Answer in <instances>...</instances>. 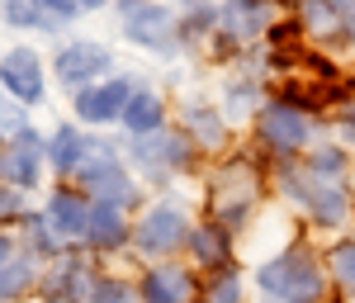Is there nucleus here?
I'll use <instances>...</instances> for the list:
<instances>
[{
    "mask_svg": "<svg viewBox=\"0 0 355 303\" xmlns=\"http://www.w3.org/2000/svg\"><path fill=\"white\" fill-rule=\"evenodd\" d=\"M76 5H81V10H105L110 0H76Z\"/></svg>",
    "mask_w": 355,
    "mask_h": 303,
    "instance_id": "36",
    "label": "nucleus"
},
{
    "mask_svg": "<svg viewBox=\"0 0 355 303\" xmlns=\"http://www.w3.org/2000/svg\"><path fill=\"white\" fill-rule=\"evenodd\" d=\"M251 133H256V147L270 152L275 162H279V157H294V152L308 147V138H313V114L303 110V105H294L289 95H279V100H266L261 105V114L251 119Z\"/></svg>",
    "mask_w": 355,
    "mask_h": 303,
    "instance_id": "3",
    "label": "nucleus"
},
{
    "mask_svg": "<svg viewBox=\"0 0 355 303\" xmlns=\"http://www.w3.org/2000/svg\"><path fill=\"white\" fill-rule=\"evenodd\" d=\"M327 275H331V284H336L346 299H355V237L331 242V251H327Z\"/></svg>",
    "mask_w": 355,
    "mask_h": 303,
    "instance_id": "28",
    "label": "nucleus"
},
{
    "mask_svg": "<svg viewBox=\"0 0 355 303\" xmlns=\"http://www.w3.org/2000/svg\"><path fill=\"white\" fill-rule=\"evenodd\" d=\"M33 5H38V10H48V15H53V19H62V24L81 15V5H76V0H33Z\"/></svg>",
    "mask_w": 355,
    "mask_h": 303,
    "instance_id": "32",
    "label": "nucleus"
},
{
    "mask_svg": "<svg viewBox=\"0 0 355 303\" xmlns=\"http://www.w3.org/2000/svg\"><path fill=\"white\" fill-rule=\"evenodd\" d=\"M110 67H114V53L105 48V43H95V38H71V43H62L57 57H53V71H57V81L67 85V90L95 85Z\"/></svg>",
    "mask_w": 355,
    "mask_h": 303,
    "instance_id": "9",
    "label": "nucleus"
},
{
    "mask_svg": "<svg viewBox=\"0 0 355 303\" xmlns=\"http://www.w3.org/2000/svg\"><path fill=\"white\" fill-rule=\"evenodd\" d=\"M119 123L128 128V138H152V133H162V128H166V100H162V90L137 85Z\"/></svg>",
    "mask_w": 355,
    "mask_h": 303,
    "instance_id": "21",
    "label": "nucleus"
},
{
    "mask_svg": "<svg viewBox=\"0 0 355 303\" xmlns=\"http://www.w3.org/2000/svg\"><path fill=\"white\" fill-rule=\"evenodd\" d=\"M43 218L53 223V232L67 242V247H76L85 242V232H90V199L81 190H53L48 194V209H43Z\"/></svg>",
    "mask_w": 355,
    "mask_h": 303,
    "instance_id": "15",
    "label": "nucleus"
},
{
    "mask_svg": "<svg viewBox=\"0 0 355 303\" xmlns=\"http://www.w3.org/2000/svg\"><path fill=\"white\" fill-rule=\"evenodd\" d=\"M43 166H48V142L33 133V123H24L0 147V180L15 185V190H33L43 180Z\"/></svg>",
    "mask_w": 355,
    "mask_h": 303,
    "instance_id": "10",
    "label": "nucleus"
},
{
    "mask_svg": "<svg viewBox=\"0 0 355 303\" xmlns=\"http://www.w3.org/2000/svg\"><path fill=\"white\" fill-rule=\"evenodd\" d=\"M303 214L313 227H322V232H336V227H346L355 214V194L346 185H331V180H318L313 194H308V204H303Z\"/></svg>",
    "mask_w": 355,
    "mask_h": 303,
    "instance_id": "17",
    "label": "nucleus"
},
{
    "mask_svg": "<svg viewBox=\"0 0 355 303\" xmlns=\"http://www.w3.org/2000/svg\"><path fill=\"white\" fill-rule=\"evenodd\" d=\"M190 232H194V223L185 214V204L162 199V204L142 209V218L133 223V247H137V256L166 261V256H175L180 247H190Z\"/></svg>",
    "mask_w": 355,
    "mask_h": 303,
    "instance_id": "4",
    "label": "nucleus"
},
{
    "mask_svg": "<svg viewBox=\"0 0 355 303\" xmlns=\"http://www.w3.org/2000/svg\"><path fill=\"white\" fill-rule=\"evenodd\" d=\"M185 10H199V5H218V0H180Z\"/></svg>",
    "mask_w": 355,
    "mask_h": 303,
    "instance_id": "37",
    "label": "nucleus"
},
{
    "mask_svg": "<svg viewBox=\"0 0 355 303\" xmlns=\"http://www.w3.org/2000/svg\"><path fill=\"white\" fill-rule=\"evenodd\" d=\"M133 242V223L123 204L110 199H90V232H85V247L90 251H119Z\"/></svg>",
    "mask_w": 355,
    "mask_h": 303,
    "instance_id": "16",
    "label": "nucleus"
},
{
    "mask_svg": "<svg viewBox=\"0 0 355 303\" xmlns=\"http://www.w3.org/2000/svg\"><path fill=\"white\" fill-rule=\"evenodd\" d=\"M341 38L355 48V0H346V5H341Z\"/></svg>",
    "mask_w": 355,
    "mask_h": 303,
    "instance_id": "33",
    "label": "nucleus"
},
{
    "mask_svg": "<svg viewBox=\"0 0 355 303\" xmlns=\"http://www.w3.org/2000/svg\"><path fill=\"white\" fill-rule=\"evenodd\" d=\"M0 90L10 100H19V105H43L48 76H43V57L33 53L28 43H19V48H10L0 57Z\"/></svg>",
    "mask_w": 355,
    "mask_h": 303,
    "instance_id": "11",
    "label": "nucleus"
},
{
    "mask_svg": "<svg viewBox=\"0 0 355 303\" xmlns=\"http://www.w3.org/2000/svg\"><path fill=\"white\" fill-rule=\"evenodd\" d=\"M194 157H199V147H194L185 133H152V138H133V171L142 180H152V185H162L171 175H180V171H190Z\"/></svg>",
    "mask_w": 355,
    "mask_h": 303,
    "instance_id": "7",
    "label": "nucleus"
},
{
    "mask_svg": "<svg viewBox=\"0 0 355 303\" xmlns=\"http://www.w3.org/2000/svg\"><path fill=\"white\" fill-rule=\"evenodd\" d=\"M90 284H95L90 261L76 256V251H62L53 266L43 270L38 294H43V303H85V299H90Z\"/></svg>",
    "mask_w": 355,
    "mask_h": 303,
    "instance_id": "12",
    "label": "nucleus"
},
{
    "mask_svg": "<svg viewBox=\"0 0 355 303\" xmlns=\"http://www.w3.org/2000/svg\"><path fill=\"white\" fill-rule=\"evenodd\" d=\"M232 227H223V223H194V232H190V261L194 266H204V270H218V266H232Z\"/></svg>",
    "mask_w": 355,
    "mask_h": 303,
    "instance_id": "19",
    "label": "nucleus"
},
{
    "mask_svg": "<svg viewBox=\"0 0 355 303\" xmlns=\"http://www.w3.org/2000/svg\"><path fill=\"white\" fill-rule=\"evenodd\" d=\"M76 180H81V194H95V199H110V204H123V209H133L142 204V190H137V175L123 166V157L114 152L110 142H95V152L81 162L76 171Z\"/></svg>",
    "mask_w": 355,
    "mask_h": 303,
    "instance_id": "6",
    "label": "nucleus"
},
{
    "mask_svg": "<svg viewBox=\"0 0 355 303\" xmlns=\"http://www.w3.org/2000/svg\"><path fill=\"white\" fill-rule=\"evenodd\" d=\"M180 133L199 147V152H223L227 147V123H223V110L218 105H185L180 110Z\"/></svg>",
    "mask_w": 355,
    "mask_h": 303,
    "instance_id": "18",
    "label": "nucleus"
},
{
    "mask_svg": "<svg viewBox=\"0 0 355 303\" xmlns=\"http://www.w3.org/2000/svg\"><path fill=\"white\" fill-rule=\"evenodd\" d=\"M15 251H19V242H15V237H5V232H0V266H5V261H10V256H15Z\"/></svg>",
    "mask_w": 355,
    "mask_h": 303,
    "instance_id": "35",
    "label": "nucleus"
},
{
    "mask_svg": "<svg viewBox=\"0 0 355 303\" xmlns=\"http://www.w3.org/2000/svg\"><path fill=\"white\" fill-rule=\"evenodd\" d=\"M204 299L209 303H246V275L237 270V261L209 270V279H204Z\"/></svg>",
    "mask_w": 355,
    "mask_h": 303,
    "instance_id": "26",
    "label": "nucleus"
},
{
    "mask_svg": "<svg viewBox=\"0 0 355 303\" xmlns=\"http://www.w3.org/2000/svg\"><path fill=\"white\" fill-rule=\"evenodd\" d=\"M24 218V190L0 180V223H19Z\"/></svg>",
    "mask_w": 355,
    "mask_h": 303,
    "instance_id": "31",
    "label": "nucleus"
},
{
    "mask_svg": "<svg viewBox=\"0 0 355 303\" xmlns=\"http://www.w3.org/2000/svg\"><path fill=\"white\" fill-rule=\"evenodd\" d=\"M256 289L266 303H327V261L308 242L289 247L256 266Z\"/></svg>",
    "mask_w": 355,
    "mask_h": 303,
    "instance_id": "1",
    "label": "nucleus"
},
{
    "mask_svg": "<svg viewBox=\"0 0 355 303\" xmlns=\"http://www.w3.org/2000/svg\"><path fill=\"white\" fill-rule=\"evenodd\" d=\"M119 19L133 48H147V53L180 48V15L166 0H119Z\"/></svg>",
    "mask_w": 355,
    "mask_h": 303,
    "instance_id": "5",
    "label": "nucleus"
},
{
    "mask_svg": "<svg viewBox=\"0 0 355 303\" xmlns=\"http://www.w3.org/2000/svg\"><path fill=\"white\" fill-rule=\"evenodd\" d=\"M303 171H308L313 180H331V185H341L346 171H351V152H346V147H313V152L303 157Z\"/></svg>",
    "mask_w": 355,
    "mask_h": 303,
    "instance_id": "25",
    "label": "nucleus"
},
{
    "mask_svg": "<svg viewBox=\"0 0 355 303\" xmlns=\"http://www.w3.org/2000/svg\"><path fill=\"white\" fill-rule=\"evenodd\" d=\"M294 19L308 33H327L331 38V28H341V0H299L294 5Z\"/></svg>",
    "mask_w": 355,
    "mask_h": 303,
    "instance_id": "27",
    "label": "nucleus"
},
{
    "mask_svg": "<svg viewBox=\"0 0 355 303\" xmlns=\"http://www.w3.org/2000/svg\"><path fill=\"white\" fill-rule=\"evenodd\" d=\"M275 24V0H218V33L251 53L256 38H266Z\"/></svg>",
    "mask_w": 355,
    "mask_h": 303,
    "instance_id": "13",
    "label": "nucleus"
},
{
    "mask_svg": "<svg viewBox=\"0 0 355 303\" xmlns=\"http://www.w3.org/2000/svg\"><path fill=\"white\" fill-rule=\"evenodd\" d=\"M261 171H256V157H232V162H223L214 171V180H209V194H214V223L223 227H242L251 214H256V204H261Z\"/></svg>",
    "mask_w": 355,
    "mask_h": 303,
    "instance_id": "2",
    "label": "nucleus"
},
{
    "mask_svg": "<svg viewBox=\"0 0 355 303\" xmlns=\"http://www.w3.org/2000/svg\"><path fill=\"white\" fill-rule=\"evenodd\" d=\"M284 5H299V0H284Z\"/></svg>",
    "mask_w": 355,
    "mask_h": 303,
    "instance_id": "38",
    "label": "nucleus"
},
{
    "mask_svg": "<svg viewBox=\"0 0 355 303\" xmlns=\"http://www.w3.org/2000/svg\"><path fill=\"white\" fill-rule=\"evenodd\" d=\"M194 303H209V299H194Z\"/></svg>",
    "mask_w": 355,
    "mask_h": 303,
    "instance_id": "39",
    "label": "nucleus"
},
{
    "mask_svg": "<svg viewBox=\"0 0 355 303\" xmlns=\"http://www.w3.org/2000/svg\"><path fill=\"white\" fill-rule=\"evenodd\" d=\"M341 133H346V138L355 142V100L346 105V110H341Z\"/></svg>",
    "mask_w": 355,
    "mask_h": 303,
    "instance_id": "34",
    "label": "nucleus"
},
{
    "mask_svg": "<svg viewBox=\"0 0 355 303\" xmlns=\"http://www.w3.org/2000/svg\"><path fill=\"white\" fill-rule=\"evenodd\" d=\"M85 303H142L137 299V284H128V279L119 275H95V284H90V299Z\"/></svg>",
    "mask_w": 355,
    "mask_h": 303,
    "instance_id": "30",
    "label": "nucleus"
},
{
    "mask_svg": "<svg viewBox=\"0 0 355 303\" xmlns=\"http://www.w3.org/2000/svg\"><path fill=\"white\" fill-rule=\"evenodd\" d=\"M0 19L15 28H28V33H57L62 19H53L48 10H38L33 0H0Z\"/></svg>",
    "mask_w": 355,
    "mask_h": 303,
    "instance_id": "24",
    "label": "nucleus"
},
{
    "mask_svg": "<svg viewBox=\"0 0 355 303\" xmlns=\"http://www.w3.org/2000/svg\"><path fill=\"white\" fill-rule=\"evenodd\" d=\"M223 119H256L261 114V81L256 76H232L223 85Z\"/></svg>",
    "mask_w": 355,
    "mask_h": 303,
    "instance_id": "23",
    "label": "nucleus"
},
{
    "mask_svg": "<svg viewBox=\"0 0 355 303\" xmlns=\"http://www.w3.org/2000/svg\"><path fill=\"white\" fill-rule=\"evenodd\" d=\"M38 279H43V270H38V251L19 247L5 266H0V303L5 299H24Z\"/></svg>",
    "mask_w": 355,
    "mask_h": 303,
    "instance_id": "22",
    "label": "nucleus"
},
{
    "mask_svg": "<svg viewBox=\"0 0 355 303\" xmlns=\"http://www.w3.org/2000/svg\"><path fill=\"white\" fill-rule=\"evenodd\" d=\"M19 227H24V247L38 251V256H62V251H71L53 232V223L43 218V214H24V218H19Z\"/></svg>",
    "mask_w": 355,
    "mask_h": 303,
    "instance_id": "29",
    "label": "nucleus"
},
{
    "mask_svg": "<svg viewBox=\"0 0 355 303\" xmlns=\"http://www.w3.org/2000/svg\"><path fill=\"white\" fill-rule=\"evenodd\" d=\"M90 152H95V142L81 133V123H57L53 138H48V166L57 175H76Z\"/></svg>",
    "mask_w": 355,
    "mask_h": 303,
    "instance_id": "20",
    "label": "nucleus"
},
{
    "mask_svg": "<svg viewBox=\"0 0 355 303\" xmlns=\"http://www.w3.org/2000/svg\"><path fill=\"white\" fill-rule=\"evenodd\" d=\"M133 90H137L133 76L95 81V85H85V90H76L71 114H76V123H85V128H110V123H119V119H123L128 100H133Z\"/></svg>",
    "mask_w": 355,
    "mask_h": 303,
    "instance_id": "8",
    "label": "nucleus"
},
{
    "mask_svg": "<svg viewBox=\"0 0 355 303\" xmlns=\"http://www.w3.org/2000/svg\"><path fill=\"white\" fill-rule=\"evenodd\" d=\"M137 299L142 303H194L199 299V279H194V270H185V266L162 261V266L142 270V279H137Z\"/></svg>",
    "mask_w": 355,
    "mask_h": 303,
    "instance_id": "14",
    "label": "nucleus"
}]
</instances>
